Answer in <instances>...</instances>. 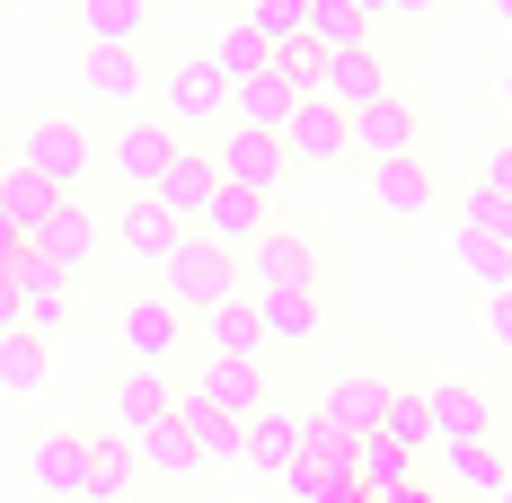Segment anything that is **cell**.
Masks as SVG:
<instances>
[{
	"label": "cell",
	"instance_id": "1",
	"mask_svg": "<svg viewBox=\"0 0 512 503\" xmlns=\"http://www.w3.org/2000/svg\"><path fill=\"white\" fill-rule=\"evenodd\" d=\"M159 292L186 309V318H204V309L239 301V292H248V274H239V256H230V248H212L204 230H186V248L159 265Z\"/></svg>",
	"mask_w": 512,
	"mask_h": 503
},
{
	"label": "cell",
	"instance_id": "2",
	"mask_svg": "<svg viewBox=\"0 0 512 503\" xmlns=\"http://www.w3.org/2000/svg\"><path fill=\"white\" fill-rule=\"evenodd\" d=\"M18 159L45 177L53 195H89V168H98V142L80 133V115H36L18 133Z\"/></svg>",
	"mask_w": 512,
	"mask_h": 503
},
{
	"label": "cell",
	"instance_id": "3",
	"mask_svg": "<svg viewBox=\"0 0 512 503\" xmlns=\"http://www.w3.org/2000/svg\"><path fill=\"white\" fill-rule=\"evenodd\" d=\"M212 168H221V186H239V195H283V177H292V151H283V133H248V124H221V142H212Z\"/></svg>",
	"mask_w": 512,
	"mask_h": 503
},
{
	"label": "cell",
	"instance_id": "4",
	"mask_svg": "<svg viewBox=\"0 0 512 503\" xmlns=\"http://www.w3.org/2000/svg\"><path fill=\"white\" fill-rule=\"evenodd\" d=\"M239 274H248V292H318V248H309L292 221H274V230L239 256Z\"/></svg>",
	"mask_w": 512,
	"mask_h": 503
},
{
	"label": "cell",
	"instance_id": "5",
	"mask_svg": "<svg viewBox=\"0 0 512 503\" xmlns=\"http://www.w3.org/2000/svg\"><path fill=\"white\" fill-rule=\"evenodd\" d=\"M124 345H133V362H151V371H168L177 353L195 345V318L168 301V292H133L124 301Z\"/></svg>",
	"mask_w": 512,
	"mask_h": 503
},
{
	"label": "cell",
	"instance_id": "6",
	"mask_svg": "<svg viewBox=\"0 0 512 503\" xmlns=\"http://www.w3.org/2000/svg\"><path fill=\"white\" fill-rule=\"evenodd\" d=\"M168 159H177V124H151V115H124V124H115V142H106V168H115L133 195H151Z\"/></svg>",
	"mask_w": 512,
	"mask_h": 503
},
{
	"label": "cell",
	"instance_id": "7",
	"mask_svg": "<svg viewBox=\"0 0 512 503\" xmlns=\"http://www.w3.org/2000/svg\"><path fill=\"white\" fill-rule=\"evenodd\" d=\"M159 106H168L177 133H186V124H230V80L212 71V53H195V62H177V71L159 80Z\"/></svg>",
	"mask_w": 512,
	"mask_h": 503
},
{
	"label": "cell",
	"instance_id": "8",
	"mask_svg": "<svg viewBox=\"0 0 512 503\" xmlns=\"http://www.w3.org/2000/svg\"><path fill=\"white\" fill-rule=\"evenodd\" d=\"M380 415H389V380L380 371H345L327 398H318V433H336V442H362V433H380Z\"/></svg>",
	"mask_w": 512,
	"mask_h": 503
},
{
	"label": "cell",
	"instance_id": "9",
	"mask_svg": "<svg viewBox=\"0 0 512 503\" xmlns=\"http://www.w3.org/2000/svg\"><path fill=\"white\" fill-rule=\"evenodd\" d=\"M309 98H327L336 115H362V106H380V98H389V62H380L371 45L327 53V62H318V89H309Z\"/></svg>",
	"mask_w": 512,
	"mask_h": 503
},
{
	"label": "cell",
	"instance_id": "10",
	"mask_svg": "<svg viewBox=\"0 0 512 503\" xmlns=\"http://www.w3.org/2000/svg\"><path fill=\"white\" fill-rule=\"evenodd\" d=\"M256 327H265V353H301L327 336V292H248Z\"/></svg>",
	"mask_w": 512,
	"mask_h": 503
},
{
	"label": "cell",
	"instance_id": "11",
	"mask_svg": "<svg viewBox=\"0 0 512 503\" xmlns=\"http://www.w3.org/2000/svg\"><path fill=\"white\" fill-rule=\"evenodd\" d=\"M27 477L45 503H89V433H36Z\"/></svg>",
	"mask_w": 512,
	"mask_h": 503
},
{
	"label": "cell",
	"instance_id": "12",
	"mask_svg": "<svg viewBox=\"0 0 512 503\" xmlns=\"http://www.w3.org/2000/svg\"><path fill=\"white\" fill-rule=\"evenodd\" d=\"M283 151L292 168H336V159H354V115H336L327 98H309L292 115V133H283Z\"/></svg>",
	"mask_w": 512,
	"mask_h": 503
},
{
	"label": "cell",
	"instance_id": "13",
	"mask_svg": "<svg viewBox=\"0 0 512 503\" xmlns=\"http://www.w3.org/2000/svg\"><path fill=\"white\" fill-rule=\"evenodd\" d=\"M362 195L380 203L389 221H424L433 212V159L415 151V159H380L371 177H362Z\"/></svg>",
	"mask_w": 512,
	"mask_h": 503
},
{
	"label": "cell",
	"instance_id": "14",
	"mask_svg": "<svg viewBox=\"0 0 512 503\" xmlns=\"http://www.w3.org/2000/svg\"><path fill=\"white\" fill-rule=\"evenodd\" d=\"M195 230H204L212 248L248 256L256 239H265V230H274V203H265V195H239V186H221V195L204 203V221H195Z\"/></svg>",
	"mask_w": 512,
	"mask_h": 503
},
{
	"label": "cell",
	"instance_id": "15",
	"mask_svg": "<svg viewBox=\"0 0 512 503\" xmlns=\"http://www.w3.org/2000/svg\"><path fill=\"white\" fill-rule=\"evenodd\" d=\"M212 195H221V168H212V151H186V142H177V159L159 168L151 203H168V212H177V221L195 230V221H204V203H212Z\"/></svg>",
	"mask_w": 512,
	"mask_h": 503
},
{
	"label": "cell",
	"instance_id": "16",
	"mask_svg": "<svg viewBox=\"0 0 512 503\" xmlns=\"http://www.w3.org/2000/svg\"><path fill=\"white\" fill-rule=\"evenodd\" d=\"M168 415H177V380L151 371V362H133V371L115 380V433H133V442H142V433L168 424Z\"/></svg>",
	"mask_w": 512,
	"mask_h": 503
},
{
	"label": "cell",
	"instance_id": "17",
	"mask_svg": "<svg viewBox=\"0 0 512 503\" xmlns=\"http://www.w3.org/2000/svg\"><path fill=\"white\" fill-rule=\"evenodd\" d=\"M424 406H433V442H495V406H486V389H468V380H433Z\"/></svg>",
	"mask_w": 512,
	"mask_h": 503
},
{
	"label": "cell",
	"instance_id": "18",
	"mask_svg": "<svg viewBox=\"0 0 512 503\" xmlns=\"http://www.w3.org/2000/svg\"><path fill=\"white\" fill-rule=\"evenodd\" d=\"M133 495H142V442L89 433V503H133Z\"/></svg>",
	"mask_w": 512,
	"mask_h": 503
},
{
	"label": "cell",
	"instance_id": "19",
	"mask_svg": "<svg viewBox=\"0 0 512 503\" xmlns=\"http://www.w3.org/2000/svg\"><path fill=\"white\" fill-rule=\"evenodd\" d=\"M27 248L45 256L53 274H71V283H80V265H89V256H98V221H89V203L71 195L62 203V212H53L45 230H36V239H27Z\"/></svg>",
	"mask_w": 512,
	"mask_h": 503
},
{
	"label": "cell",
	"instance_id": "20",
	"mask_svg": "<svg viewBox=\"0 0 512 503\" xmlns=\"http://www.w3.org/2000/svg\"><path fill=\"white\" fill-rule=\"evenodd\" d=\"M195 336H204L212 362H265V327H256V301L239 292V301H221L195 318Z\"/></svg>",
	"mask_w": 512,
	"mask_h": 503
},
{
	"label": "cell",
	"instance_id": "21",
	"mask_svg": "<svg viewBox=\"0 0 512 503\" xmlns=\"http://www.w3.org/2000/svg\"><path fill=\"white\" fill-rule=\"evenodd\" d=\"M115 239H124V256H142V265H168V256L186 248V221H177L168 203L133 195V203H124V221H115Z\"/></svg>",
	"mask_w": 512,
	"mask_h": 503
},
{
	"label": "cell",
	"instance_id": "22",
	"mask_svg": "<svg viewBox=\"0 0 512 503\" xmlns=\"http://www.w3.org/2000/svg\"><path fill=\"white\" fill-rule=\"evenodd\" d=\"M301 451H309V415H292V406L248 415V468H256V477H283Z\"/></svg>",
	"mask_w": 512,
	"mask_h": 503
},
{
	"label": "cell",
	"instance_id": "23",
	"mask_svg": "<svg viewBox=\"0 0 512 503\" xmlns=\"http://www.w3.org/2000/svg\"><path fill=\"white\" fill-rule=\"evenodd\" d=\"M177 424L195 433L204 468H230V459H248V424H239V415H221L212 398H195V389H177Z\"/></svg>",
	"mask_w": 512,
	"mask_h": 503
},
{
	"label": "cell",
	"instance_id": "24",
	"mask_svg": "<svg viewBox=\"0 0 512 503\" xmlns=\"http://www.w3.org/2000/svg\"><path fill=\"white\" fill-rule=\"evenodd\" d=\"M195 398H212L221 415H239V424L274 406L265 398V362H212V353H204V371H195Z\"/></svg>",
	"mask_w": 512,
	"mask_h": 503
},
{
	"label": "cell",
	"instance_id": "25",
	"mask_svg": "<svg viewBox=\"0 0 512 503\" xmlns=\"http://www.w3.org/2000/svg\"><path fill=\"white\" fill-rule=\"evenodd\" d=\"M80 80H89L98 106H124L133 115V98H142V53L133 45H80Z\"/></svg>",
	"mask_w": 512,
	"mask_h": 503
},
{
	"label": "cell",
	"instance_id": "26",
	"mask_svg": "<svg viewBox=\"0 0 512 503\" xmlns=\"http://www.w3.org/2000/svg\"><path fill=\"white\" fill-rule=\"evenodd\" d=\"M415 486V459L389 442V433H362L354 442V495L362 503H389V495H407Z\"/></svg>",
	"mask_w": 512,
	"mask_h": 503
},
{
	"label": "cell",
	"instance_id": "27",
	"mask_svg": "<svg viewBox=\"0 0 512 503\" xmlns=\"http://www.w3.org/2000/svg\"><path fill=\"white\" fill-rule=\"evenodd\" d=\"M354 151L380 168V159H415V106L407 98H380L354 115Z\"/></svg>",
	"mask_w": 512,
	"mask_h": 503
},
{
	"label": "cell",
	"instance_id": "28",
	"mask_svg": "<svg viewBox=\"0 0 512 503\" xmlns=\"http://www.w3.org/2000/svg\"><path fill=\"white\" fill-rule=\"evenodd\" d=\"M442 477H451L468 503H495L512 468H504V451H495V442H442Z\"/></svg>",
	"mask_w": 512,
	"mask_h": 503
},
{
	"label": "cell",
	"instance_id": "29",
	"mask_svg": "<svg viewBox=\"0 0 512 503\" xmlns=\"http://www.w3.org/2000/svg\"><path fill=\"white\" fill-rule=\"evenodd\" d=\"M62 203H71V195H53V186L36 177V168H27V159H9V168H0V212H9V221H18L27 239L45 230V221L62 212Z\"/></svg>",
	"mask_w": 512,
	"mask_h": 503
},
{
	"label": "cell",
	"instance_id": "30",
	"mask_svg": "<svg viewBox=\"0 0 512 503\" xmlns=\"http://www.w3.org/2000/svg\"><path fill=\"white\" fill-rule=\"evenodd\" d=\"M151 36V0H80V45H133Z\"/></svg>",
	"mask_w": 512,
	"mask_h": 503
},
{
	"label": "cell",
	"instance_id": "31",
	"mask_svg": "<svg viewBox=\"0 0 512 503\" xmlns=\"http://www.w3.org/2000/svg\"><path fill=\"white\" fill-rule=\"evenodd\" d=\"M45 336H27V327H9V336H0V389H9V398H36V389H45Z\"/></svg>",
	"mask_w": 512,
	"mask_h": 503
},
{
	"label": "cell",
	"instance_id": "32",
	"mask_svg": "<svg viewBox=\"0 0 512 503\" xmlns=\"http://www.w3.org/2000/svg\"><path fill=\"white\" fill-rule=\"evenodd\" d=\"M309 45L318 53H354V45H371V18H362L354 0H309Z\"/></svg>",
	"mask_w": 512,
	"mask_h": 503
},
{
	"label": "cell",
	"instance_id": "33",
	"mask_svg": "<svg viewBox=\"0 0 512 503\" xmlns=\"http://www.w3.org/2000/svg\"><path fill=\"white\" fill-rule=\"evenodd\" d=\"M265 62H274V45H265V36H256L248 18H230V27H221V45H212V71H221V80H230V89H239V80H256V71H265Z\"/></svg>",
	"mask_w": 512,
	"mask_h": 503
},
{
	"label": "cell",
	"instance_id": "34",
	"mask_svg": "<svg viewBox=\"0 0 512 503\" xmlns=\"http://www.w3.org/2000/svg\"><path fill=\"white\" fill-rule=\"evenodd\" d=\"M142 468H151V477H195V468H204V451H195V433L168 415V424H151V433H142Z\"/></svg>",
	"mask_w": 512,
	"mask_h": 503
},
{
	"label": "cell",
	"instance_id": "35",
	"mask_svg": "<svg viewBox=\"0 0 512 503\" xmlns=\"http://www.w3.org/2000/svg\"><path fill=\"white\" fill-rule=\"evenodd\" d=\"M380 433H389L407 459H424V451H433V406L415 398V389H389V415H380Z\"/></svg>",
	"mask_w": 512,
	"mask_h": 503
},
{
	"label": "cell",
	"instance_id": "36",
	"mask_svg": "<svg viewBox=\"0 0 512 503\" xmlns=\"http://www.w3.org/2000/svg\"><path fill=\"white\" fill-rule=\"evenodd\" d=\"M248 27L283 53V45H301V36H309V0H248Z\"/></svg>",
	"mask_w": 512,
	"mask_h": 503
},
{
	"label": "cell",
	"instance_id": "37",
	"mask_svg": "<svg viewBox=\"0 0 512 503\" xmlns=\"http://www.w3.org/2000/svg\"><path fill=\"white\" fill-rule=\"evenodd\" d=\"M460 230H468V239H495V248H512V203H504V195H486V186H468Z\"/></svg>",
	"mask_w": 512,
	"mask_h": 503
},
{
	"label": "cell",
	"instance_id": "38",
	"mask_svg": "<svg viewBox=\"0 0 512 503\" xmlns=\"http://www.w3.org/2000/svg\"><path fill=\"white\" fill-rule=\"evenodd\" d=\"M451 248H460V265L486 283V292H512V248H495V239H468V230L451 239Z\"/></svg>",
	"mask_w": 512,
	"mask_h": 503
},
{
	"label": "cell",
	"instance_id": "39",
	"mask_svg": "<svg viewBox=\"0 0 512 503\" xmlns=\"http://www.w3.org/2000/svg\"><path fill=\"white\" fill-rule=\"evenodd\" d=\"M477 186L512 203V142H495V151H486V168H477Z\"/></svg>",
	"mask_w": 512,
	"mask_h": 503
},
{
	"label": "cell",
	"instance_id": "40",
	"mask_svg": "<svg viewBox=\"0 0 512 503\" xmlns=\"http://www.w3.org/2000/svg\"><path fill=\"white\" fill-rule=\"evenodd\" d=\"M486 336L512 353V292H495V301H486Z\"/></svg>",
	"mask_w": 512,
	"mask_h": 503
},
{
	"label": "cell",
	"instance_id": "41",
	"mask_svg": "<svg viewBox=\"0 0 512 503\" xmlns=\"http://www.w3.org/2000/svg\"><path fill=\"white\" fill-rule=\"evenodd\" d=\"M18 309H27V292H18V274H9V265H0V336H9V327H18Z\"/></svg>",
	"mask_w": 512,
	"mask_h": 503
},
{
	"label": "cell",
	"instance_id": "42",
	"mask_svg": "<svg viewBox=\"0 0 512 503\" xmlns=\"http://www.w3.org/2000/svg\"><path fill=\"white\" fill-rule=\"evenodd\" d=\"M18 256H27V230H18V221H9V212H0V265H9V274H18Z\"/></svg>",
	"mask_w": 512,
	"mask_h": 503
},
{
	"label": "cell",
	"instance_id": "43",
	"mask_svg": "<svg viewBox=\"0 0 512 503\" xmlns=\"http://www.w3.org/2000/svg\"><path fill=\"white\" fill-rule=\"evenodd\" d=\"M415 9H433V0H389V18H415Z\"/></svg>",
	"mask_w": 512,
	"mask_h": 503
},
{
	"label": "cell",
	"instance_id": "44",
	"mask_svg": "<svg viewBox=\"0 0 512 503\" xmlns=\"http://www.w3.org/2000/svg\"><path fill=\"white\" fill-rule=\"evenodd\" d=\"M354 9H362V18H389V0H354Z\"/></svg>",
	"mask_w": 512,
	"mask_h": 503
},
{
	"label": "cell",
	"instance_id": "45",
	"mask_svg": "<svg viewBox=\"0 0 512 503\" xmlns=\"http://www.w3.org/2000/svg\"><path fill=\"white\" fill-rule=\"evenodd\" d=\"M389 503H433V495H424V486H407V495H389Z\"/></svg>",
	"mask_w": 512,
	"mask_h": 503
},
{
	"label": "cell",
	"instance_id": "46",
	"mask_svg": "<svg viewBox=\"0 0 512 503\" xmlns=\"http://www.w3.org/2000/svg\"><path fill=\"white\" fill-rule=\"evenodd\" d=\"M495 18H504V27H512V0H495Z\"/></svg>",
	"mask_w": 512,
	"mask_h": 503
},
{
	"label": "cell",
	"instance_id": "47",
	"mask_svg": "<svg viewBox=\"0 0 512 503\" xmlns=\"http://www.w3.org/2000/svg\"><path fill=\"white\" fill-rule=\"evenodd\" d=\"M9 9H45V0H9Z\"/></svg>",
	"mask_w": 512,
	"mask_h": 503
},
{
	"label": "cell",
	"instance_id": "48",
	"mask_svg": "<svg viewBox=\"0 0 512 503\" xmlns=\"http://www.w3.org/2000/svg\"><path fill=\"white\" fill-rule=\"evenodd\" d=\"M504 106H512V71H504Z\"/></svg>",
	"mask_w": 512,
	"mask_h": 503
},
{
	"label": "cell",
	"instance_id": "49",
	"mask_svg": "<svg viewBox=\"0 0 512 503\" xmlns=\"http://www.w3.org/2000/svg\"><path fill=\"white\" fill-rule=\"evenodd\" d=\"M495 503H512V477H504V495H495Z\"/></svg>",
	"mask_w": 512,
	"mask_h": 503
},
{
	"label": "cell",
	"instance_id": "50",
	"mask_svg": "<svg viewBox=\"0 0 512 503\" xmlns=\"http://www.w3.org/2000/svg\"><path fill=\"white\" fill-rule=\"evenodd\" d=\"M133 503H142V495H133Z\"/></svg>",
	"mask_w": 512,
	"mask_h": 503
}]
</instances>
